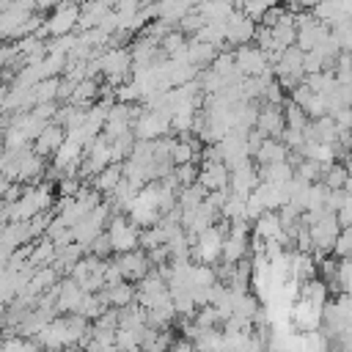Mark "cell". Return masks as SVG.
Here are the masks:
<instances>
[{"instance_id": "d6986e66", "label": "cell", "mask_w": 352, "mask_h": 352, "mask_svg": "<svg viewBox=\"0 0 352 352\" xmlns=\"http://www.w3.org/2000/svg\"><path fill=\"white\" fill-rule=\"evenodd\" d=\"M204 22H226L228 14L234 11L231 0H204L198 8H192Z\"/></svg>"}, {"instance_id": "d6a6232c", "label": "cell", "mask_w": 352, "mask_h": 352, "mask_svg": "<svg viewBox=\"0 0 352 352\" xmlns=\"http://www.w3.org/2000/svg\"><path fill=\"white\" fill-rule=\"evenodd\" d=\"M58 352H77V349H72V346H66V349H58Z\"/></svg>"}, {"instance_id": "3957f363", "label": "cell", "mask_w": 352, "mask_h": 352, "mask_svg": "<svg viewBox=\"0 0 352 352\" xmlns=\"http://www.w3.org/2000/svg\"><path fill=\"white\" fill-rule=\"evenodd\" d=\"M272 69V77L275 82L283 88V91H292L297 82H302L305 72H302V50L297 47H289L278 55V60L270 66Z\"/></svg>"}, {"instance_id": "52a82bcc", "label": "cell", "mask_w": 352, "mask_h": 352, "mask_svg": "<svg viewBox=\"0 0 352 352\" xmlns=\"http://www.w3.org/2000/svg\"><path fill=\"white\" fill-rule=\"evenodd\" d=\"M256 184H258V170H256V162L250 157L228 170V192H234V195L245 198L256 190Z\"/></svg>"}, {"instance_id": "44dd1931", "label": "cell", "mask_w": 352, "mask_h": 352, "mask_svg": "<svg viewBox=\"0 0 352 352\" xmlns=\"http://www.w3.org/2000/svg\"><path fill=\"white\" fill-rule=\"evenodd\" d=\"M118 182H121V162H110L107 168H102L96 176H94V190L99 192V195H110L116 187H118Z\"/></svg>"}, {"instance_id": "4dcf8cb0", "label": "cell", "mask_w": 352, "mask_h": 352, "mask_svg": "<svg viewBox=\"0 0 352 352\" xmlns=\"http://www.w3.org/2000/svg\"><path fill=\"white\" fill-rule=\"evenodd\" d=\"M336 223H338V228H349V223H352V201H346V204H341L336 212Z\"/></svg>"}, {"instance_id": "9c48e42d", "label": "cell", "mask_w": 352, "mask_h": 352, "mask_svg": "<svg viewBox=\"0 0 352 352\" xmlns=\"http://www.w3.org/2000/svg\"><path fill=\"white\" fill-rule=\"evenodd\" d=\"M113 264L118 267L121 280H126V283H138V280L151 270V264H148L146 253H143V250H138V248H135V250H129V253H118Z\"/></svg>"}, {"instance_id": "4316f807", "label": "cell", "mask_w": 352, "mask_h": 352, "mask_svg": "<svg viewBox=\"0 0 352 352\" xmlns=\"http://www.w3.org/2000/svg\"><path fill=\"white\" fill-rule=\"evenodd\" d=\"M272 6H278V0H248V3H245L239 11H242V14H245L250 22H258V19H261V16H264V14H267Z\"/></svg>"}, {"instance_id": "8992f818", "label": "cell", "mask_w": 352, "mask_h": 352, "mask_svg": "<svg viewBox=\"0 0 352 352\" xmlns=\"http://www.w3.org/2000/svg\"><path fill=\"white\" fill-rule=\"evenodd\" d=\"M231 55H234V69L242 77H258V74H264L270 69L264 52L258 47H253V44H242V47L231 50Z\"/></svg>"}, {"instance_id": "1f68e13d", "label": "cell", "mask_w": 352, "mask_h": 352, "mask_svg": "<svg viewBox=\"0 0 352 352\" xmlns=\"http://www.w3.org/2000/svg\"><path fill=\"white\" fill-rule=\"evenodd\" d=\"M8 184H11V182H8V179H6V176H0V198H3V192H6V190H8Z\"/></svg>"}, {"instance_id": "83f0119b", "label": "cell", "mask_w": 352, "mask_h": 352, "mask_svg": "<svg viewBox=\"0 0 352 352\" xmlns=\"http://www.w3.org/2000/svg\"><path fill=\"white\" fill-rule=\"evenodd\" d=\"M170 176H173L176 187H187V184H195V179H198V168H195V162L176 165V168L170 170Z\"/></svg>"}, {"instance_id": "30bf717a", "label": "cell", "mask_w": 352, "mask_h": 352, "mask_svg": "<svg viewBox=\"0 0 352 352\" xmlns=\"http://www.w3.org/2000/svg\"><path fill=\"white\" fill-rule=\"evenodd\" d=\"M256 132L261 135V138H280V132H283V110H280V104H264L258 113H256Z\"/></svg>"}, {"instance_id": "5b68a950", "label": "cell", "mask_w": 352, "mask_h": 352, "mask_svg": "<svg viewBox=\"0 0 352 352\" xmlns=\"http://www.w3.org/2000/svg\"><path fill=\"white\" fill-rule=\"evenodd\" d=\"M104 234H107V239H110L113 253L118 256V253H129V250L138 248L140 228L132 226V223L126 220V214H113V217L107 220V226H104Z\"/></svg>"}, {"instance_id": "ba28073f", "label": "cell", "mask_w": 352, "mask_h": 352, "mask_svg": "<svg viewBox=\"0 0 352 352\" xmlns=\"http://www.w3.org/2000/svg\"><path fill=\"white\" fill-rule=\"evenodd\" d=\"M223 30H226V44H234V47H242V44H250L253 36H256V22H250L239 8H234L228 14V19L223 22Z\"/></svg>"}, {"instance_id": "cb8c5ba5", "label": "cell", "mask_w": 352, "mask_h": 352, "mask_svg": "<svg viewBox=\"0 0 352 352\" xmlns=\"http://www.w3.org/2000/svg\"><path fill=\"white\" fill-rule=\"evenodd\" d=\"M55 96H58V77H44V80H38V82L33 85V99H36V104L55 102ZM36 104H33V107H36Z\"/></svg>"}, {"instance_id": "e0dca14e", "label": "cell", "mask_w": 352, "mask_h": 352, "mask_svg": "<svg viewBox=\"0 0 352 352\" xmlns=\"http://www.w3.org/2000/svg\"><path fill=\"white\" fill-rule=\"evenodd\" d=\"M55 258V245L47 236H38L36 242H30V256H28V267L30 270H41L50 267Z\"/></svg>"}, {"instance_id": "ffe728a7", "label": "cell", "mask_w": 352, "mask_h": 352, "mask_svg": "<svg viewBox=\"0 0 352 352\" xmlns=\"http://www.w3.org/2000/svg\"><path fill=\"white\" fill-rule=\"evenodd\" d=\"M256 170H258V182H272V184H286L294 176V165L289 160L272 165H256Z\"/></svg>"}, {"instance_id": "7402d4cb", "label": "cell", "mask_w": 352, "mask_h": 352, "mask_svg": "<svg viewBox=\"0 0 352 352\" xmlns=\"http://www.w3.org/2000/svg\"><path fill=\"white\" fill-rule=\"evenodd\" d=\"M319 184H324L327 190H341V187H349L346 165H344V162H330V165H324Z\"/></svg>"}, {"instance_id": "2e32d148", "label": "cell", "mask_w": 352, "mask_h": 352, "mask_svg": "<svg viewBox=\"0 0 352 352\" xmlns=\"http://www.w3.org/2000/svg\"><path fill=\"white\" fill-rule=\"evenodd\" d=\"M217 55V50L212 47V44H204V41H198V38H187V47H184V60L190 63V66H195L198 72L206 66V63H212V58Z\"/></svg>"}, {"instance_id": "ac0fdd59", "label": "cell", "mask_w": 352, "mask_h": 352, "mask_svg": "<svg viewBox=\"0 0 352 352\" xmlns=\"http://www.w3.org/2000/svg\"><path fill=\"white\" fill-rule=\"evenodd\" d=\"M107 11H110V6L102 3V0H88V3H82V6H80V16H77V30H91V28H96L99 19H102Z\"/></svg>"}, {"instance_id": "f546056e", "label": "cell", "mask_w": 352, "mask_h": 352, "mask_svg": "<svg viewBox=\"0 0 352 352\" xmlns=\"http://www.w3.org/2000/svg\"><path fill=\"white\" fill-rule=\"evenodd\" d=\"M85 253H91V256H96V258H110V253H113V248H110V239H107V234L102 231L91 245H88V250Z\"/></svg>"}, {"instance_id": "6da1fadb", "label": "cell", "mask_w": 352, "mask_h": 352, "mask_svg": "<svg viewBox=\"0 0 352 352\" xmlns=\"http://www.w3.org/2000/svg\"><path fill=\"white\" fill-rule=\"evenodd\" d=\"M77 16H80V6L72 3V0H58V6L52 8V14L41 22V28L36 30V38H44V36H66V33H74L77 28Z\"/></svg>"}, {"instance_id": "603a6c76", "label": "cell", "mask_w": 352, "mask_h": 352, "mask_svg": "<svg viewBox=\"0 0 352 352\" xmlns=\"http://www.w3.org/2000/svg\"><path fill=\"white\" fill-rule=\"evenodd\" d=\"M192 352H223V330H198L192 338Z\"/></svg>"}, {"instance_id": "277c9868", "label": "cell", "mask_w": 352, "mask_h": 352, "mask_svg": "<svg viewBox=\"0 0 352 352\" xmlns=\"http://www.w3.org/2000/svg\"><path fill=\"white\" fill-rule=\"evenodd\" d=\"M107 217H110V206L102 201L99 206H94L82 220H77L69 231H72V242H77L80 248H85L88 250V245L104 231V226H107Z\"/></svg>"}, {"instance_id": "7a4b0ae2", "label": "cell", "mask_w": 352, "mask_h": 352, "mask_svg": "<svg viewBox=\"0 0 352 352\" xmlns=\"http://www.w3.org/2000/svg\"><path fill=\"white\" fill-rule=\"evenodd\" d=\"M96 63H99V72L104 74L107 85L116 88L121 82L129 80V72H132V55L126 47H110L104 52L96 55Z\"/></svg>"}, {"instance_id": "484cf974", "label": "cell", "mask_w": 352, "mask_h": 352, "mask_svg": "<svg viewBox=\"0 0 352 352\" xmlns=\"http://www.w3.org/2000/svg\"><path fill=\"white\" fill-rule=\"evenodd\" d=\"M209 72H214L217 77H228V74H234L236 69H234V55H231V50L217 52V55L212 58V63H209Z\"/></svg>"}, {"instance_id": "7c38bea8", "label": "cell", "mask_w": 352, "mask_h": 352, "mask_svg": "<svg viewBox=\"0 0 352 352\" xmlns=\"http://www.w3.org/2000/svg\"><path fill=\"white\" fill-rule=\"evenodd\" d=\"M52 294H55V311H60V314H77V305H80V300H82L85 292L72 278H63L60 283H55Z\"/></svg>"}, {"instance_id": "f1b7e54d", "label": "cell", "mask_w": 352, "mask_h": 352, "mask_svg": "<svg viewBox=\"0 0 352 352\" xmlns=\"http://www.w3.org/2000/svg\"><path fill=\"white\" fill-rule=\"evenodd\" d=\"M349 248H352V231L349 228H341L338 236H336V242H333L330 256L333 258H349Z\"/></svg>"}, {"instance_id": "d4e9b609", "label": "cell", "mask_w": 352, "mask_h": 352, "mask_svg": "<svg viewBox=\"0 0 352 352\" xmlns=\"http://www.w3.org/2000/svg\"><path fill=\"white\" fill-rule=\"evenodd\" d=\"M113 99L121 102V104H132V102H140L143 94H140V88L132 80H126V82H121V85L113 88Z\"/></svg>"}, {"instance_id": "5bb4252c", "label": "cell", "mask_w": 352, "mask_h": 352, "mask_svg": "<svg viewBox=\"0 0 352 352\" xmlns=\"http://www.w3.org/2000/svg\"><path fill=\"white\" fill-rule=\"evenodd\" d=\"M250 160L256 162V165H272V162H283V160H289V148L278 140V138H264L261 143H258V148L250 154Z\"/></svg>"}, {"instance_id": "9a60e30c", "label": "cell", "mask_w": 352, "mask_h": 352, "mask_svg": "<svg viewBox=\"0 0 352 352\" xmlns=\"http://www.w3.org/2000/svg\"><path fill=\"white\" fill-rule=\"evenodd\" d=\"M99 297H102V302H104L107 308H116V311H118V308L135 302V286L126 283V280H121V283H116V286L99 289Z\"/></svg>"}, {"instance_id": "4fadbf2b", "label": "cell", "mask_w": 352, "mask_h": 352, "mask_svg": "<svg viewBox=\"0 0 352 352\" xmlns=\"http://www.w3.org/2000/svg\"><path fill=\"white\" fill-rule=\"evenodd\" d=\"M63 138H66V129L50 121V124L44 126V132L33 140V154L41 157V160H44V157H52V154L58 151V146L63 143Z\"/></svg>"}, {"instance_id": "8fae6325", "label": "cell", "mask_w": 352, "mask_h": 352, "mask_svg": "<svg viewBox=\"0 0 352 352\" xmlns=\"http://www.w3.org/2000/svg\"><path fill=\"white\" fill-rule=\"evenodd\" d=\"M206 192H214V190H228V168L220 162V160H212V162H201L198 168V179H195Z\"/></svg>"}]
</instances>
